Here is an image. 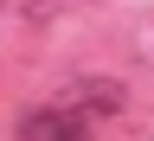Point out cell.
I'll use <instances>...</instances> for the list:
<instances>
[{
    "instance_id": "1",
    "label": "cell",
    "mask_w": 154,
    "mask_h": 141,
    "mask_svg": "<svg viewBox=\"0 0 154 141\" xmlns=\"http://www.w3.org/2000/svg\"><path fill=\"white\" fill-rule=\"evenodd\" d=\"M19 141H96L90 115H71V109H32L19 115Z\"/></svg>"
},
{
    "instance_id": "2",
    "label": "cell",
    "mask_w": 154,
    "mask_h": 141,
    "mask_svg": "<svg viewBox=\"0 0 154 141\" xmlns=\"http://www.w3.org/2000/svg\"><path fill=\"white\" fill-rule=\"evenodd\" d=\"M64 109L71 115H84V109H122V90H116V84H103V77H77V84H71V96H64Z\"/></svg>"
}]
</instances>
